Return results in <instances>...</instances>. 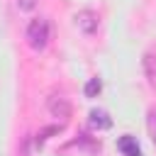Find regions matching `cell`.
<instances>
[{
	"instance_id": "6da1fadb",
	"label": "cell",
	"mask_w": 156,
	"mask_h": 156,
	"mask_svg": "<svg viewBox=\"0 0 156 156\" xmlns=\"http://www.w3.org/2000/svg\"><path fill=\"white\" fill-rule=\"evenodd\" d=\"M27 44L34 51H44L49 44V22L44 17H37L27 24Z\"/></svg>"
},
{
	"instance_id": "7a4b0ae2",
	"label": "cell",
	"mask_w": 156,
	"mask_h": 156,
	"mask_svg": "<svg viewBox=\"0 0 156 156\" xmlns=\"http://www.w3.org/2000/svg\"><path fill=\"white\" fill-rule=\"evenodd\" d=\"M46 107H49V115L56 117V119H61V122H66L71 117V102L63 95H51L46 100Z\"/></svg>"
},
{
	"instance_id": "3957f363",
	"label": "cell",
	"mask_w": 156,
	"mask_h": 156,
	"mask_svg": "<svg viewBox=\"0 0 156 156\" xmlns=\"http://www.w3.org/2000/svg\"><path fill=\"white\" fill-rule=\"evenodd\" d=\"M73 22H76V27H78L83 34H93V32L98 29V15H95L93 10H80V12H76Z\"/></svg>"
},
{
	"instance_id": "277c9868",
	"label": "cell",
	"mask_w": 156,
	"mask_h": 156,
	"mask_svg": "<svg viewBox=\"0 0 156 156\" xmlns=\"http://www.w3.org/2000/svg\"><path fill=\"white\" fill-rule=\"evenodd\" d=\"M117 149L122 151V156H144L141 154V146L136 144V139L132 134H124L117 139Z\"/></svg>"
},
{
	"instance_id": "5b68a950",
	"label": "cell",
	"mask_w": 156,
	"mask_h": 156,
	"mask_svg": "<svg viewBox=\"0 0 156 156\" xmlns=\"http://www.w3.org/2000/svg\"><path fill=\"white\" fill-rule=\"evenodd\" d=\"M90 127L93 129H110L112 127V119H110V115L105 112V110H90Z\"/></svg>"
},
{
	"instance_id": "8992f818",
	"label": "cell",
	"mask_w": 156,
	"mask_h": 156,
	"mask_svg": "<svg viewBox=\"0 0 156 156\" xmlns=\"http://www.w3.org/2000/svg\"><path fill=\"white\" fill-rule=\"evenodd\" d=\"M100 90H102V83H100V78H90V80L85 83V95H88V98H95Z\"/></svg>"
},
{
	"instance_id": "52a82bcc",
	"label": "cell",
	"mask_w": 156,
	"mask_h": 156,
	"mask_svg": "<svg viewBox=\"0 0 156 156\" xmlns=\"http://www.w3.org/2000/svg\"><path fill=\"white\" fill-rule=\"evenodd\" d=\"M146 127H149V136H151V141L156 144V110H149V117H146Z\"/></svg>"
},
{
	"instance_id": "ba28073f",
	"label": "cell",
	"mask_w": 156,
	"mask_h": 156,
	"mask_svg": "<svg viewBox=\"0 0 156 156\" xmlns=\"http://www.w3.org/2000/svg\"><path fill=\"white\" fill-rule=\"evenodd\" d=\"M34 5H37V0H17V7H20L22 12H29V10H34Z\"/></svg>"
}]
</instances>
